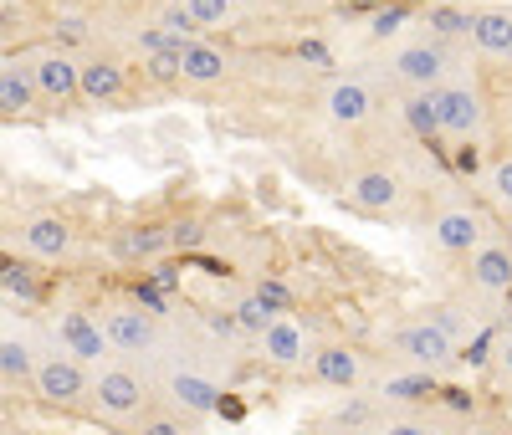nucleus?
Returning a JSON list of instances; mask_svg holds the SVG:
<instances>
[{
  "label": "nucleus",
  "mask_w": 512,
  "mask_h": 435,
  "mask_svg": "<svg viewBox=\"0 0 512 435\" xmlns=\"http://www.w3.org/2000/svg\"><path fill=\"white\" fill-rule=\"evenodd\" d=\"M195 241H200V221H175V251H185Z\"/></svg>",
  "instance_id": "40"
},
{
  "label": "nucleus",
  "mask_w": 512,
  "mask_h": 435,
  "mask_svg": "<svg viewBox=\"0 0 512 435\" xmlns=\"http://www.w3.org/2000/svg\"><path fill=\"white\" fill-rule=\"evenodd\" d=\"M16 236H21V251L36 256V261H67L72 246H77V231L62 210H31Z\"/></svg>",
  "instance_id": "8"
},
{
  "label": "nucleus",
  "mask_w": 512,
  "mask_h": 435,
  "mask_svg": "<svg viewBox=\"0 0 512 435\" xmlns=\"http://www.w3.org/2000/svg\"><path fill=\"white\" fill-rule=\"evenodd\" d=\"M436 103H441V139L477 144L487 134V98L477 82H446L436 93Z\"/></svg>",
  "instance_id": "6"
},
{
  "label": "nucleus",
  "mask_w": 512,
  "mask_h": 435,
  "mask_svg": "<svg viewBox=\"0 0 512 435\" xmlns=\"http://www.w3.org/2000/svg\"><path fill=\"white\" fill-rule=\"evenodd\" d=\"M149 405V379L139 369H128V364H103L93 374V415L98 420H113V425H128V420H139Z\"/></svg>",
  "instance_id": "2"
},
{
  "label": "nucleus",
  "mask_w": 512,
  "mask_h": 435,
  "mask_svg": "<svg viewBox=\"0 0 512 435\" xmlns=\"http://www.w3.org/2000/svg\"><path fill=\"white\" fill-rule=\"evenodd\" d=\"M175 251V226L169 221H134L113 231V256L118 261H159Z\"/></svg>",
  "instance_id": "15"
},
{
  "label": "nucleus",
  "mask_w": 512,
  "mask_h": 435,
  "mask_svg": "<svg viewBox=\"0 0 512 435\" xmlns=\"http://www.w3.org/2000/svg\"><path fill=\"white\" fill-rule=\"evenodd\" d=\"M164 400L185 415H216L221 410V384L205 379L200 369H169L164 374Z\"/></svg>",
  "instance_id": "14"
},
{
  "label": "nucleus",
  "mask_w": 512,
  "mask_h": 435,
  "mask_svg": "<svg viewBox=\"0 0 512 435\" xmlns=\"http://www.w3.org/2000/svg\"><path fill=\"white\" fill-rule=\"evenodd\" d=\"M323 113L338 128H364L374 118V87L364 77H328L323 87Z\"/></svg>",
  "instance_id": "13"
},
{
  "label": "nucleus",
  "mask_w": 512,
  "mask_h": 435,
  "mask_svg": "<svg viewBox=\"0 0 512 435\" xmlns=\"http://www.w3.org/2000/svg\"><path fill=\"white\" fill-rule=\"evenodd\" d=\"M52 338H57V354H67L77 364H93V369H103L108 354H113L103 323L93 313H82V308H57L52 313Z\"/></svg>",
  "instance_id": "7"
},
{
  "label": "nucleus",
  "mask_w": 512,
  "mask_h": 435,
  "mask_svg": "<svg viewBox=\"0 0 512 435\" xmlns=\"http://www.w3.org/2000/svg\"><path fill=\"white\" fill-rule=\"evenodd\" d=\"M431 241L446 256H472L477 246H487V215L477 205H451L431 221Z\"/></svg>",
  "instance_id": "10"
},
{
  "label": "nucleus",
  "mask_w": 512,
  "mask_h": 435,
  "mask_svg": "<svg viewBox=\"0 0 512 435\" xmlns=\"http://www.w3.org/2000/svg\"><path fill=\"white\" fill-rule=\"evenodd\" d=\"M134 435H190V425L180 415H144V425Z\"/></svg>",
  "instance_id": "35"
},
{
  "label": "nucleus",
  "mask_w": 512,
  "mask_h": 435,
  "mask_svg": "<svg viewBox=\"0 0 512 435\" xmlns=\"http://www.w3.org/2000/svg\"><path fill=\"white\" fill-rule=\"evenodd\" d=\"M98 323L113 343V354H149L159 343V313H149L139 297H108Z\"/></svg>",
  "instance_id": "5"
},
{
  "label": "nucleus",
  "mask_w": 512,
  "mask_h": 435,
  "mask_svg": "<svg viewBox=\"0 0 512 435\" xmlns=\"http://www.w3.org/2000/svg\"><path fill=\"white\" fill-rule=\"evenodd\" d=\"M344 200L359 210V215H390V210H400V200H405V180L395 169H359L354 180L344 185Z\"/></svg>",
  "instance_id": "12"
},
{
  "label": "nucleus",
  "mask_w": 512,
  "mask_h": 435,
  "mask_svg": "<svg viewBox=\"0 0 512 435\" xmlns=\"http://www.w3.org/2000/svg\"><path fill=\"white\" fill-rule=\"evenodd\" d=\"M374 435H436L425 420H390V425H379Z\"/></svg>",
  "instance_id": "38"
},
{
  "label": "nucleus",
  "mask_w": 512,
  "mask_h": 435,
  "mask_svg": "<svg viewBox=\"0 0 512 435\" xmlns=\"http://www.w3.org/2000/svg\"><path fill=\"white\" fill-rule=\"evenodd\" d=\"M31 389H36L41 405H47V410H62V415H77V410L93 405V374H88V364H77V359L57 354V348L36 359Z\"/></svg>",
  "instance_id": "1"
},
{
  "label": "nucleus",
  "mask_w": 512,
  "mask_h": 435,
  "mask_svg": "<svg viewBox=\"0 0 512 435\" xmlns=\"http://www.w3.org/2000/svg\"><path fill=\"white\" fill-rule=\"evenodd\" d=\"M492 364H497L502 379H512V333H502V338L492 343Z\"/></svg>",
  "instance_id": "37"
},
{
  "label": "nucleus",
  "mask_w": 512,
  "mask_h": 435,
  "mask_svg": "<svg viewBox=\"0 0 512 435\" xmlns=\"http://www.w3.org/2000/svg\"><path fill=\"white\" fill-rule=\"evenodd\" d=\"M374 405L369 400H349V405H338L333 410V435H359V430H369L374 425Z\"/></svg>",
  "instance_id": "30"
},
{
  "label": "nucleus",
  "mask_w": 512,
  "mask_h": 435,
  "mask_svg": "<svg viewBox=\"0 0 512 435\" xmlns=\"http://www.w3.org/2000/svg\"><path fill=\"white\" fill-rule=\"evenodd\" d=\"M507 333H512V318H507Z\"/></svg>",
  "instance_id": "42"
},
{
  "label": "nucleus",
  "mask_w": 512,
  "mask_h": 435,
  "mask_svg": "<svg viewBox=\"0 0 512 435\" xmlns=\"http://www.w3.org/2000/svg\"><path fill=\"white\" fill-rule=\"evenodd\" d=\"M297 52H303V62H313V67H333V62H328V52L318 47V41H303Z\"/></svg>",
  "instance_id": "41"
},
{
  "label": "nucleus",
  "mask_w": 512,
  "mask_h": 435,
  "mask_svg": "<svg viewBox=\"0 0 512 435\" xmlns=\"http://www.w3.org/2000/svg\"><path fill=\"white\" fill-rule=\"evenodd\" d=\"M77 82H82V103H93V108H123L128 98H134V87H128V67L118 57H103V52L82 57Z\"/></svg>",
  "instance_id": "9"
},
{
  "label": "nucleus",
  "mask_w": 512,
  "mask_h": 435,
  "mask_svg": "<svg viewBox=\"0 0 512 435\" xmlns=\"http://www.w3.org/2000/svg\"><path fill=\"white\" fill-rule=\"evenodd\" d=\"M231 318H236V328H241V333L262 338V333L272 328V318H277V313H272L256 292H241V297H236V308H231Z\"/></svg>",
  "instance_id": "25"
},
{
  "label": "nucleus",
  "mask_w": 512,
  "mask_h": 435,
  "mask_svg": "<svg viewBox=\"0 0 512 435\" xmlns=\"http://www.w3.org/2000/svg\"><path fill=\"white\" fill-rule=\"evenodd\" d=\"M251 292L262 297V302H267L272 313H287V302H292V297H287V287H282V282H272V277H262V282H256Z\"/></svg>",
  "instance_id": "36"
},
{
  "label": "nucleus",
  "mask_w": 512,
  "mask_h": 435,
  "mask_svg": "<svg viewBox=\"0 0 512 435\" xmlns=\"http://www.w3.org/2000/svg\"><path fill=\"white\" fill-rule=\"evenodd\" d=\"M72 41H88V16L62 11V16H57V47H67V52H72Z\"/></svg>",
  "instance_id": "32"
},
{
  "label": "nucleus",
  "mask_w": 512,
  "mask_h": 435,
  "mask_svg": "<svg viewBox=\"0 0 512 435\" xmlns=\"http://www.w3.org/2000/svg\"><path fill=\"white\" fill-rule=\"evenodd\" d=\"M472 31V11H461V6H431V36L436 41H456Z\"/></svg>",
  "instance_id": "28"
},
{
  "label": "nucleus",
  "mask_w": 512,
  "mask_h": 435,
  "mask_svg": "<svg viewBox=\"0 0 512 435\" xmlns=\"http://www.w3.org/2000/svg\"><path fill=\"white\" fill-rule=\"evenodd\" d=\"M154 26H159V31H164L169 41H175V47H190V41L200 36V26H195V16L185 11V0H180V6H164Z\"/></svg>",
  "instance_id": "27"
},
{
  "label": "nucleus",
  "mask_w": 512,
  "mask_h": 435,
  "mask_svg": "<svg viewBox=\"0 0 512 435\" xmlns=\"http://www.w3.org/2000/svg\"><path fill=\"white\" fill-rule=\"evenodd\" d=\"M466 277H472V287L487 292V297L512 292V246H502V241L477 246L472 256H466Z\"/></svg>",
  "instance_id": "19"
},
{
  "label": "nucleus",
  "mask_w": 512,
  "mask_h": 435,
  "mask_svg": "<svg viewBox=\"0 0 512 435\" xmlns=\"http://www.w3.org/2000/svg\"><path fill=\"white\" fill-rule=\"evenodd\" d=\"M0 287H6L11 297H26V302H36V297H41L36 277H31V272H21V267H11V272H0Z\"/></svg>",
  "instance_id": "33"
},
{
  "label": "nucleus",
  "mask_w": 512,
  "mask_h": 435,
  "mask_svg": "<svg viewBox=\"0 0 512 435\" xmlns=\"http://www.w3.org/2000/svg\"><path fill=\"white\" fill-rule=\"evenodd\" d=\"M47 103H41L36 82L26 72V57L16 62H0V118H41Z\"/></svg>",
  "instance_id": "18"
},
{
  "label": "nucleus",
  "mask_w": 512,
  "mask_h": 435,
  "mask_svg": "<svg viewBox=\"0 0 512 435\" xmlns=\"http://www.w3.org/2000/svg\"><path fill=\"white\" fill-rule=\"evenodd\" d=\"M26 72H31V82H36V93H41V103L47 108H72V103H82V82H77V72H82V57H72L67 47H36V52H26Z\"/></svg>",
  "instance_id": "3"
},
{
  "label": "nucleus",
  "mask_w": 512,
  "mask_h": 435,
  "mask_svg": "<svg viewBox=\"0 0 512 435\" xmlns=\"http://www.w3.org/2000/svg\"><path fill=\"white\" fill-rule=\"evenodd\" d=\"M390 72H395V82L405 87V93H436V87H446V77H451V47L436 41V36L405 41V47H395V57H390Z\"/></svg>",
  "instance_id": "4"
},
{
  "label": "nucleus",
  "mask_w": 512,
  "mask_h": 435,
  "mask_svg": "<svg viewBox=\"0 0 512 435\" xmlns=\"http://www.w3.org/2000/svg\"><path fill=\"white\" fill-rule=\"evenodd\" d=\"M482 185H487V200H492L497 210H507V215H512V154H507V159H497V164L487 169V180H482Z\"/></svg>",
  "instance_id": "31"
},
{
  "label": "nucleus",
  "mask_w": 512,
  "mask_h": 435,
  "mask_svg": "<svg viewBox=\"0 0 512 435\" xmlns=\"http://www.w3.org/2000/svg\"><path fill=\"white\" fill-rule=\"evenodd\" d=\"M185 11L195 16V26H200V31H216V26H231L236 0H185Z\"/></svg>",
  "instance_id": "29"
},
{
  "label": "nucleus",
  "mask_w": 512,
  "mask_h": 435,
  "mask_svg": "<svg viewBox=\"0 0 512 435\" xmlns=\"http://www.w3.org/2000/svg\"><path fill=\"white\" fill-rule=\"evenodd\" d=\"M436 395V374L420 369V374H395L384 384V400H400V405H415V400H431Z\"/></svg>",
  "instance_id": "24"
},
{
  "label": "nucleus",
  "mask_w": 512,
  "mask_h": 435,
  "mask_svg": "<svg viewBox=\"0 0 512 435\" xmlns=\"http://www.w3.org/2000/svg\"><path fill=\"white\" fill-rule=\"evenodd\" d=\"M425 323H436V328H441L451 343H461V333H466V323L456 318V308H446V302H436V308L425 313Z\"/></svg>",
  "instance_id": "34"
},
{
  "label": "nucleus",
  "mask_w": 512,
  "mask_h": 435,
  "mask_svg": "<svg viewBox=\"0 0 512 435\" xmlns=\"http://www.w3.org/2000/svg\"><path fill=\"white\" fill-rule=\"evenodd\" d=\"M436 93H441V87H436ZM436 93H405V103H400L410 134L425 139V144L441 139V103H436Z\"/></svg>",
  "instance_id": "22"
},
{
  "label": "nucleus",
  "mask_w": 512,
  "mask_h": 435,
  "mask_svg": "<svg viewBox=\"0 0 512 435\" xmlns=\"http://www.w3.org/2000/svg\"><path fill=\"white\" fill-rule=\"evenodd\" d=\"M36 348L26 343V338H0V379H11V384H21V379H31L36 374Z\"/></svg>",
  "instance_id": "23"
},
{
  "label": "nucleus",
  "mask_w": 512,
  "mask_h": 435,
  "mask_svg": "<svg viewBox=\"0 0 512 435\" xmlns=\"http://www.w3.org/2000/svg\"><path fill=\"white\" fill-rule=\"evenodd\" d=\"M400 21H405V11H379L369 31H374V36H395V31H400Z\"/></svg>",
  "instance_id": "39"
},
{
  "label": "nucleus",
  "mask_w": 512,
  "mask_h": 435,
  "mask_svg": "<svg viewBox=\"0 0 512 435\" xmlns=\"http://www.w3.org/2000/svg\"><path fill=\"white\" fill-rule=\"evenodd\" d=\"M395 354H405L415 369H441V364H451L456 359V343L436 328V323H410V328H400L395 333Z\"/></svg>",
  "instance_id": "16"
},
{
  "label": "nucleus",
  "mask_w": 512,
  "mask_h": 435,
  "mask_svg": "<svg viewBox=\"0 0 512 435\" xmlns=\"http://www.w3.org/2000/svg\"><path fill=\"white\" fill-rule=\"evenodd\" d=\"M472 47L482 57H512V6H482L472 11Z\"/></svg>",
  "instance_id": "21"
},
{
  "label": "nucleus",
  "mask_w": 512,
  "mask_h": 435,
  "mask_svg": "<svg viewBox=\"0 0 512 435\" xmlns=\"http://www.w3.org/2000/svg\"><path fill=\"white\" fill-rule=\"evenodd\" d=\"M262 354H267V364H277V369H308V359L318 354V343H313L308 323H297L292 313H277L272 328L262 333Z\"/></svg>",
  "instance_id": "11"
},
{
  "label": "nucleus",
  "mask_w": 512,
  "mask_h": 435,
  "mask_svg": "<svg viewBox=\"0 0 512 435\" xmlns=\"http://www.w3.org/2000/svg\"><path fill=\"white\" fill-rule=\"evenodd\" d=\"M308 369H313V379L318 384H328V389H359V379H364V354L359 348H349V343H318V354L308 359Z\"/></svg>",
  "instance_id": "17"
},
{
  "label": "nucleus",
  "mask_w": 512,
  "mask_h": 435,
  "mask_svg": "<svg viewBox=\"0 0 512 435\" xmlns=\"http://www.w3.org/2000/svg\"><path fill=\"white\" fill-rule=\"evenodd\" d=\"M180 52H185V47H164V52H149V57H144V77H149L154 87H175V82H185Z\"/></svg>",
  "instance_id": "26"
},
{
  "label": "nucleus",
  "mask_w": 512,
  "mask_h": 435,
  "mask_svg": "<svg viewBox=\"0 0 512 435\" xmlns=\"http://www.w3.org/2000/svg\"><path fill=\"white\" fill-rule=\"evenodd\" d=\"M180 67H185V82H190V87H221V82L231 77L226 47H216V41H205V36H195L190 47L180 52Z\"/></svg>",
  "instance_id": "20"
}]
</instances>
